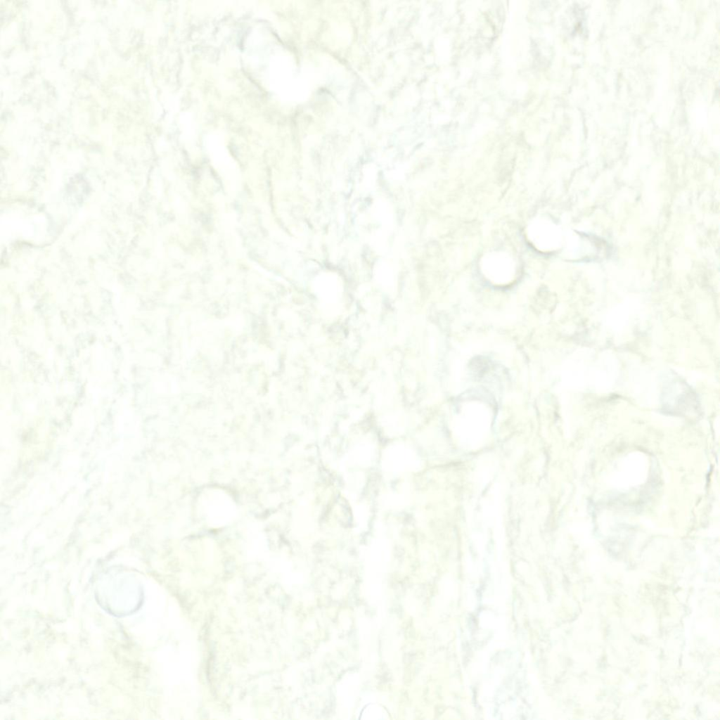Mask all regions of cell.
Segmentation results:
<instances>
[{"instance_id":"cell-1","label":"cell","mask_w":720,"mask_h":720,"mask_svg":"<svg viewBox=\"0 0 720 720\" xmlns=\"http://www.w3.org/2000/svg\"><path fill=\"white\" fill-rule=\"evenodd\" d=\"M207 515L210 521L221 525L227 522L234 515L235 508L229 498L221 493H212L205 499Z\"/></svg>"},{"instance_id":"cell-2","label":"cell","mask_w":720,"mask_h":720,"mask_svg":"<svg viewBox=\"0 0 720 720\" xmlns=\"http://www.w3.org/2000/svg\"><path fill=\"white\" fill-rule=\"evenodd\" d=\"M483 270L487 276L497 283L507 282L514 274V264L504 254H492L483 261Z\"/></svg>"},{"instance_id":"cell-3","label":"cell","mask_w":720,"mask_h":720,"mask_svg":"<svg viewBox=\"0 0 720 720\" xmlns=\"http://www.w3.org/2000/svg\"><path fill=\"white\" fill-rule=\"evenodd\" d=\"M411 450L405 446L394 445L390 447L384 454L383 468L394 472L404 471L414 464L413 462L415 458Z\"/></svg>"}]
</instances>
